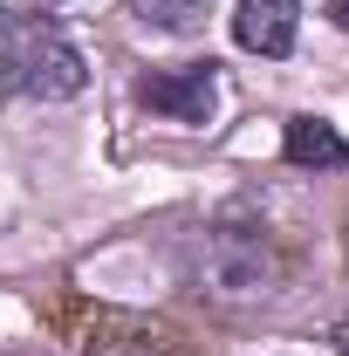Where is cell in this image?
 I'll use <instances>...</instances> for the list:
<instances>
[{
    "label": "cell",
    "mask_w": 349,
    "mask_h": 356,
    "mask_svg": "<svg viewBox=\"0 0 349 356\" xmlns=\"http://www.w3.org/2000/svg\"><path fill=\"white\" fill-rule=\"evenodd\" d=\"M185 274L219 309H261V302H281L295 288V247L254 206H226V213H213L192 233Z\"/></svg>",
    "instance_id": "6da1fadb"
},
{
    "label": "cell",
    "mask_w": 349,
    "mask_h": 356,
    "mask_svg": "<svg viewBox=\"0 0 349 356\" xmlns=\"http://www.w3.org/2000/svg\"><path fill=\"white\" fill-rule=\"evenodd\" d=\"M83 83H89V62L69 48L62 28H48V21H0V89L62 103V96H83Z\"/></svg>",
    "instance_id": "7a4b0ae2"
},
{
    "label": "cell",
    "mask_w": 349,
    "mask_h": 356,
    "mask_svg": "<svg viewBox=\"0 0 349 356\" xmlns=\"http://www.w3.org/2000/svg\"><path fill=\"white\" fill-rule=\"evenodd\" d=\"M137 103L172 117V124H213V103H219V76L213 62H185V69H158L137 83Z\"/></svg>",
    "instance_id": "3957f363"
},
{
    "label": "cell",
    "mask_w": 349,
    "mask_h": 356,
    "mask_svg": "<svg viewBox=\"0 0 349 356\" xmlns=\"http://www.w3.org/2000/svg\"><path fill=\"white\" fill-rule=\"evenodd\" d=\"M302 28V7L295 0H240L233 7V42L247 55H288Z\"/></svg>",
    "instance_id": "277c9868"
},
{
    "label": "cell",
    "mask_w": 349,
    "mask_h": 356,
    "mask_svg": "<svg viewBox=\"0 0 349 356\" xmlns=\"http://www.w3.org/2000/svg\"><path fill=\"white\" fill-rule=\"evenodd\" d=\"M281 158L302 165V172H343L349 165V137L329 124V117H288L281 131Z\"/></svg>",
    "instance_id": "5b68a950"
},
{
    "label": "cell",
    "mask_w": 349,
    "mask_h": 356,
    "mask_svg": "<svg viewBox=\"0 0 349 356\" xmlns=\"http://www.w3.org/2000/svg\"><path fill=\"white\" fill-rule=\"evenodd\" d=\"M206 7L213 0H124V14L137 28H151V35H199L206 28Z\"/></svg>",
    "instance_id": "8992f818"
},
{
    "label": "cell",
    "mask_w": 349,
    "mask_h": 356,
    "mask_svg": "<svg viewBox=\"0 0 349 356\" xmlns=\"http://www.w3.org/2000/svg\"><path fill=\"white\" fill-rule=\"evenodd\" d=\"M329 14H336V28H349V0H329Z\"/></svg>",
    "instance_id": "52a82bcc"
},
{
    "label": "cell",
    "mask_w": 349,
    "mask_h": 356,
    "mask_svg": "<svg viewBox=\"0 0 349 356\" xmlns=\"http://www.w3.org/2000/svg\"><path fill=\"white\" fill-rule=\"evenodd\" d=\"M336 356H349V322H343V329H336Z\"/></svg>",
    "instance_id": "ba28073f"
},
{
    "label": "cell",
    "mask_w": 349,
    "mask_h": 356,
    "mask_svg": "<svg viewBox=\"0 0 349 356\" xmlns=\"http://www.w3.org/2000/svg\"><path fill=\"white\" fill-rule=\"evenodd\" d=\"M0 21H7V7H0Z\"/></svg>",
    "instance_id": "9c48e42d"
}]
</instances>
